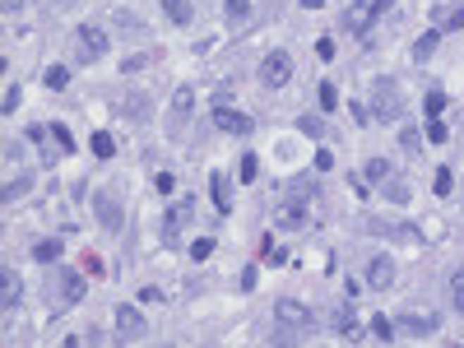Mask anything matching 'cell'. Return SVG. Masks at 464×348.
I'll use <instances>...</instances> for the list:
<instances>
[{
	"mask_svg": "<svg viewBox=\"0 0 464 348\" xmlns=\"http://www.w3.org/2000/svg\"><path fill=\"white\" fill-rule=\"evenodd\" d=\"M274 325H279L274 344H298V339L307 335L311 325H316V316H311L302 302H293V297H279V306H274Z\"/></svg>",
	"mask_w": 464,
	"mask_h": 348,
	"instance_id": "6da1fadb",
	"label": "cell"
},
{
	"mask_svg": "<svg viewBox=\"0 0 464 348\" xmlns=\"http://www.w3.org/2000/svg\"><path fill=\"white\" fill-rule=\"evenodd\" d=\"M404 116V93H399V84H390V79H376L372 89V121H399Z\"/></svg>",
	"mask_w": 464,
	"mask_h": 348,
	"instance_id": "7a4b0ae2",
	"label": "cell"
},
{
	"mask_svg": "<svg viewBox=\"0 0 464 348\" xmlns=\"http://www.w3.org/2000/svg\"><path fill=\"white\" fill-rule=\"evenodd\" d=\"M386 10H390V0H353L348 14H343V28H348L353 37H367V33H372V23L381 19Z\"/></svg>",
	"mask_w": 464,
	"mask_h": 348,
	"instance_id": "3957f363",
	"label": "cell"
},
{
	"mask_svg": "<svg viewBox=\"0 0 464 348\" xmlns=\"http://www.w3.org/2000/svg\"><path fill=\"white\" fill-rule=\"evenodd\" d=\"M75 56L84 61V66H89V61H102V56H107V33L93 28V23L75 28Z\"/></svg>",
	"mask_w": 464,
	"mask_h": 348,
	"instance_id": "277c9868",
	"label": "cell"
},
{
	"mask_svg": "<svg viewBox=\"0 0 464 348\" xmlns=\"http://www.w3.org/2000/svg\"><path fill=\"white\" fill-rule=\"evenodd\" d=\"M288 79H293V56H288V51H269V56L260 61V84H265V89H283Z\"/></svg>",
	"mask_w": 464,
	"mask_h": 348,
	"instance_id": "5b68a950",
	"label": "cell"
},
{
	"mask_svg": "<svg viewBox=\"0 0 464 348\" xmlns=\"http://www.w3.org/2000/svg\"><path fill=\"white\" fill-rule=\"evenodd\" d=\"M395 330H399L404 339H427V335H436V330H441V316H436V311H427V316H422V311L399 316V321H395Z\"/></svg>",
	"mask_w": 464,
	"mask_h": 348,
	"instance_id": "8992f818",
	"label": "cell"
},
{
	"mask_svg": "<svg viewBox=\"0 0 464 348\" xmlns=\"http://www.w3.org/2000/svg\"><path fill=\"white\" fill-rule=\"evenodd\" d=\"M214 125H219L223 135H237V139H246L255 130V121L246 112H237V107H214Z\"/></svg>",
	"mask_w": 464,
	"mask_h": 348,
	"instance_id": "52a82bcc",
	"label": "cell"
},
{
	"mask_svg": "<svg viewBox=\"0 0 464 348\" xmlns=\"http://www.w3.org/2000/svg\"><path fill=\"white\" fill-rule=\"evenodd\" d=\"M93 213H98V223L107 228V232H116V228L126 223V213H121V200L111 191H93Z\"/></svg>",
	"mask_w": 464,
	"mask_h": 348,
	"instance_id": "ba28073f",
	"label": "cell"
},
{
	"mask_svg": "<svg viewBox=\"0 0 464 348\" xmlns=\"http://www.w3.org/2000/svg\"><path fill=\"white\" fill-rule=\"evenodd\" d=\"M56 292H61V302H66V306H79V302H84V274L56 265Z\"/></svg>",
	"mask_w": 464,
	"mask_h": 348,
	"instance_id": "9c48e42d",
	"label": "cell"
},
{
	"mask_svg": "<svg viewBox=\"0 0 464 348\" xmlns=\"http://www.w3.org/2000/svg\"><path fill=\"white\" fill-rule=\"evenodd\" d=\"M190 213H195V200H181V204H172V209L163 213V237H167V247L181 237V228L190 223Z\"/></svg>",
	"mask_w": 464,
	"mask_h": 348,
	"instance_id": "30bf717a",
	"label": "cell"
},
{
	"mask_svg": "<svg viewBox=\"0 0 464 348\" xmlns=\"http://www.w3.org/2000/svg\"><path fill=\"white\" fill-rule=\"evenodd\" d=\"M190 116H195V89H190V84H181V89L172 93V130H186Z\"/></svg>",
	"mask_w": 464,
	"mask_h": 348,
	"instance_id": "8fae6325",
	"label": "cell"
},
{
	"mask_svg": "<svg viewBox=\"0 0 464 348\" xmlns=\"http://www.w3.org/2000/svg\"><path fill=\"white\" fill-rule=\"evenodd\" d=\"M116 330H121V339H144V335H149L144 316L135 311L130 302H121V306H116Z\"/></svg>",
	"mask_w": 464,
	"mask_h": 348,
	"instance_id": "7c38bea8",
	"label": "cell"
},
{
	"mask_svg": "<svg viewBox=\"0 0 464 348\" xmlns=\"http://www.w3.org/2000/svg\"><path fill=\"white\" fill-rule=\"evenodd\" d=\"M367 283H372L376 292H386L390 283H395V260H390V256H372V265H367Z\"/></svg>",
	"mask_w": 464,
	"mask_h": 348,
	"instance_id": "4fadbf2b",
	"label": "cell"
},
{
	"mask_svg": "<svg viewBox=\"0 0 464 348\" xmlns=\"http://www.w3.org/2000/svg\"><path fill=\"white\" fill-rule=\"evenodd\" d=\"M274 223L288 228V232H298V228H307V204L298 200H279V213H274Z\"/></svg>",
	"mask_w": 464,
	"mask_h": 348,
	"instance_id": "5bb4252c",
	"label": "cell"
},
{
	"mask_svg": "<svg viewBox=\"0 0 464 348\" xmlns=\"http://www.w3.org/2000/svg\"><path fill=\"white\" fill-rule=\"evenodd\" d=\"M0 283H5V292H0V311L10 316L14 306H19V297H23V283H19V274H14L10 265H5V270H0Z\"/></svg>",
	"mask_w": 464,
	"mask_h": 348,
	"instance_id": "9a60e30c",
	"label": "cell"
},
{
	"mask_svg": "<svg viewBox=\"0 0 464 348\" xmlns=\"http://www.w3.org/2000/svg\"><path fill=\"white\" fill-rule=\"evenodd\" d=\"M334 335L343 339V344H353V339H362V330H358V316H353V306L343 302L339 311H334Z\"/></svg>",
	"mask_w": 464,
	"mask_h": 348,
	"instance_id": "2e32d148",
	"label": "cell"
},
{
	"mask_svg": "<svg viewBox=\"0 0 464 348\" xmlns=\"http://www.w3.org/2000/svg\"><path fill=\"white\" fill-rule=\"evenodd\" d=\"M209 195L219 204V213H232V181L223 172H209Z\"/></svg>",
	"mask_w": 464,
	"mask_h": 348,
	"instance_id": "e0dca14e",
	"label": "cell"
},
{
	"mask_svg": "<svg viewBox=\"0 0 464 348\" xmlns=\"http://www.w3.org/2000/svg\"><path fill=\"white\" fill-rule=\"evenodd\" d=\"M432 19H436V28L464 33V10H455V5H436V10H432Z\"/></svg>",
	"mask_w": 464,
	"mask_h": 348,
	"instance_id": "ac0fdd59",
	"label": "cell"
},
{
	"mask_svg": "<svg viewBox=\"0 0 464 348\" xmlns=\"http://www.w3.org/2000/svg\"><path fill=\"white\" fill-rule=\"evenodd\" d=\"M436 46H441V28H427V33L418 37V42H413V61H432V51H436Z\"/></svg>",
	"mask_w": 464,
	"mask_h": 348,
	"instance_id": "d6986e66",
	"label": "cell"
},
{
	"mask_svg": "<svg viewBox=\"0 0 464 348\" xmlns=\"http://www.w3.org/2000/svg\"><path fill=\"white\" fill-rule=\"evenodd\" d=\"M367 228H372V232H381V237H399V242H422V237H418V228H399V223H376V218H367Z\"/></svg>",
	"mask_w": 464,
	"mask_h": 348,
	"instance_id": "ffe728a7",
	"label": "cell"
},
{
	"mask_svg": "<svg viewBox=\"0 0 464 348\" xmlns=\"http://www.w3.org/2000/svg\"><path fill=\"white\" fill-rule=\"evenodd\" d=\"M311 195H316V181H311V177H298V181H288V191H283V200H298V204H311Z\"/></svg>",
	"mask_w": 464,
	"mask_h": 348,
	"instance_id": "44dd1931",
	"label": "cell"
},
{
	"mask_svg": "<svg viewBox=\"0 0 464 348\" xmlns=\"http://www.w3.org/2000/svg\"><path fill=\"white\" fill-rule=\"evenodd\" d=\"M163 14L172 23H181V28H186L190 19H195V10H190V0H163Z\"/></svg>",
	"mask_w": 464,
	"mask_h": 348,
	"instance_id": "7402d4cb",
	"label": "cell"
},
{
	"mask_svg": "<svg viewBox=\"0 0 464 348\" xmlns=\"http://www.w3.org/2000/svg\"><path fill=\"white\" fill-rule=\"evenodd\" d=\"M381 186H386V195H390L395 204H409V200H413V191H409V181H404V177H386Z\"/></svg>",
	"mask_w": 464,
	"mask_h": 348,
	"instance_id": "603a6c76",
	"label": "cell"
},
{
	"mask_svg": "<svg viewBox=\"0 0 464 348\" xmlns=\"http://www.w3.org/2000/svg\"><path fill=\"white\" fill-rule=\"evenodd\" d=\"M33 260H42V265H56V260H61V242H56V237H42V242L33 247Z\"/></svg>",
	"mask_w": 464,
	"mask_h": 348,
	"instance_id": "cb8c5ba5",
	"label": "cell"
},
{
	"mask_svg": "<svg viewBox=\"0 0 464 348\" xmlns=\"http://www.w3.org/2000/svg\"><path fill=\"white\" fill-rule=\"evenodd\" d=\"M51 149H56V154H75V135H70L61 121L51 125Z\"/></svg>",
	"mask_w": 464,
	"mask_h": 348,
	"instance_id": "d4e9b609",
	"label": "cell"
},
{
	"mask_svg": "<svg viewBox=\"0 0 464 348\" xmlns=\"http://www.w3.org/2000/svg\"><path fill=\"white\" fill-rule=\"evenodd\" d=\"M89 149H93V158H111V154H116V139H111L107 130H98V135L89 139Z\"/></svg>",
	"mask_w": 464,
	"mask_h": 348,
	"instance_id": "484cf974",
	"label": "cell"
},
{
	"mask_svg": "<svg viewBox=\"0 0 464 348\" xmlns=\"http://www.w3.org/2000/svg\"><path fill=\"white\" fill-rule=\"evenodd\" d=\"M399 149H404V154H418V149H422V130H418V125H404V130H399Z\"/></svg>",
	"mask_w": 464,
	"mask_h": 348,
	"instance_id": "4316f807",
	"label": "cell"
},
{
	"mask_svg": "<svg viewBox=\"0 0 464 348\" xmlns=\"http://www.w3.org/2000/svg\"><path fill=\"white\" fill-rule=\"evenodd\" d=\"M422 112H427V121H436V116L446 112V93H441V89H432L427 98H422Z\"/></svg>",
	"mask_w": 464,
	"mask_h": 348,
	"instance_id": "83f0119b",
	"label": "cell"
},
{
	"mask_svg": "<svg viewBox=\"0 0 464 348\" xmlns=\"http://www.w3.org/2000/svg\"><path fill=\"white\" fill-rule=\"evenodd\" d=\"M42 84H47V89H56V93H61V89H66V84H70V70H66V66H47Z\"/></svg>",
	"mask_w": 464,
	"mask_h": 348,
	"instance_id": "f1b7e54d",
	"label": "cell"
},
{
	"mask_svg": "<svg viewBox=\"0 0 464 348\" xmlns=\"http://www.w3.org/2000/svg\"><path fill=\"white\" fill-rule=\"evenodd\" d=\"M298 130L311 135V139H325V121H321V116H298Z\"/></svg>",
	"mask_w": 464,
	"mask_h": 348,
	"instance_id": "f546056e",
	"label": "cell"
},
{
	"mask_svg": "<svg viewBox=\"0 0 464 348\" xmlns=\"http://www.w3.org/2000/svg\"><path fill=\"white\" fill-rule=\"evenodd\" d=\"M432 191H436V195H451V191H455V172H451V168H436V177H432Z\"/></svg>",
	"mask_w": 464,
	"mask_h": 348,
	"instance_id": "4dcf8cb0",
	"label": "cell"
},
{
	"mask_svg": "<svg viewBox=\"0 0 464 348\" xmlns=\"http://www.w3.org/2000/svg\"><path fill=\"white\" fill-rule=\"evenodd\" d=\"M372 330H376V339H399V330H395V321H390V316H372Z\"/></svg>",
	"mask_w": 464,
	"mask_h": 348,
	"instance_id": "1f68e13d",
	"label": "cell"
},
{
	"mask_svg": "<svg viewBox=\"0 0 464 348\" xmlns=\"http://www.w3.org/2000/svg\"><path fill=\"white\" fill-rule=\"evenodd\" d=\"M246 19H251V5H246V0H228V23H232V28L246 23Z\"/></svg>",
	"mask_w": 464,
	"mask_h": 348,
	"instance_id": "d6a6232c",
	"label": "cell"
},
{
	"mask_svg": "<svg viewBox=\"0 0 464 348\" xmlns=\"http://www.w3.org/2000/svg\"><path fill=\"white\" fill-rule=\"evenodd\" d=\"M451 302H455V311L464 316V270L451 274Z\"/></svg>",
	"mask_w": 464,
	"mask_h": 348,
	"instance_id": "836d02e7",
	"label": "cell"
},
{
	"mask_svg": "<svg viewBox=\"0 0 464 348\" xmlns=\"http://www.w3.org/2000/svg\"><path fill=\"white\" fill-rule=\"evenodd\" d=\"M79 270L89 274V279H102V274H107V265H102V256H93V251H89V256L79 260Z\"/></svg>",
	"mask_w": 464,
	"mask_h": 348,
	"instance_id": "e575fe53",
	"label": "cell"
},
{
	"mask_svg": "<svg viewBox=\"0 0 464 348\" xmlns=\"http://www.w3.org/2000/svg\"><path fill=\"white\" fill-rule=\"evenodd\" d=\"M386 177H390V163H386V158H372V163H367V181H376V186H381Z\"/></svg>",
	"mask_w": 464,
	"mask_h": 348,
	"instance_id": "d590c367",
	"label": "cell"
},
{
	"mask_svg": "<svg viewBox=\"0 0 464 348\" xmlns=\"http://www.w3.org/2000/svg\"><path fill=\"white\" fill-rule=\"evenodd\" d=\"M316 98H321V107H325V112H334V107H339V89H334L330 79L321 84V93H316Z\"/></svg>",
	"mask_w": 464,
	"mask_h": 348,
	"instance_id": "8d00e7d4",
	"label": "cell"
},
{
	"mask_svg": "<svg viewBox=\"0 0 464 348\" xmlns=\"http://www.w3.org/2000/svg\"><path fill=\"white\" fill-rule=\"evenodd\" d=\"M427 139H432V144H446V139H451V130H446L441 116H436V121H427Z\"/></svg>",
	"mask_w": 464,
	"mask_h": 348,
	"instance_id": "74e56055",
	"label": "cell"
},
{
	"mask_svg": "<svg viewBox=\"0 0 464 348\" xmlns=\"http://www.w3.org/2000/svg\"><path fill=\"white\" fill-rule=\"evenodd\" d=\"M154 191L158 195H172V191H177V177H172V172H158V177H154Z\"/></svg>",
	"mask_w": 464,
	"mask_h": 348,
	"instance_id": "f35d334b",
	"label": "cell"
},
{
	"mask_svg": "<svg viewBox=\"0 0 464 348\" xmlns=\"http://www.w3.org/2000/svg\"><path fill=\"white\" fill-rule=\"evenodd\" d=\"M144 107H149L144 98H130V102H126V112H121V116H130V121H144V116H149Z\"/></svg>",
	"mask_w": 464,
	"mask_h": 348,
	"instance_id": "ab89813d",
	"label": "cell"
},
{
	"mask_svg": "<svg viewBox=\"0 0 464 348\" xmlns=\"http://www.w3.org/2000/svg\"><path fill=\"white\" fill-rule=\"evenodd\" d=\"M190 256H195V260H209L214 256V237H200L195 247H190Z\"/></svg>",
	"mask_w": 464,
	"mask_h": 348,
	"instance_id": "60d3db41",
	"label": "cell"
},
{
	"mask_svg": "<svg viewBox=\"0 0 464 348\" xmlns=\"http://www.w3.org/2000/svg\"><path fill=\"white\" fill-rule=\"evenodd\" d=\"M23 191H28V177H19V181H5V200H19Z\"/></svg>",
	"mask_w": 464,
	"mask_h": 348,
	"instance_id": "b9f144b4",
	"label": "cell"
},
{
	"mask_svg": "<svg viewBox=\"0 0 464 348\" xmlns=\"http://www.w3.org/2000/svg\"><path fill=\"white\" fill-rule=\"evenodd\" d=\"M255 172H260V163L246 154V158H242V181H255Z\"/></svg>",
	"mask_w": 464,
	"mask_h": 348,
	"instance_id": "7bdbcfd3",
	"label": "cell"
},
{
	"mask_svg": "<svg viewBox=\"0 0 464 348\" xmlns=\"http://www.w3.org/2000/svg\"><path fill=\"white\" fill-rule=\"evenodd\" d=\"M14 107H19V89L10 84V89H5V102H0V112H14Z\"/></svg>",
	"mask_w": 464,
	"mask_h": 348,
	"instance_id": "ee69618b",
	"label": "cell"
},
{
	"mask_svg": "<svg viewBox=\"0 0 464 348\" xmlns=\"http://www.w3.org/2000/svg\"><path fill=\"white\" fill-rule=\"evenodd\" d=\"M348 112H353V121H358V125H367V121H372V107H362V102H353Z\"/></svg>",
	"mask_w": 464,
	"mask_h": 348,
	"instance_id": "f6af8a7d",
	"label": "cell"
},
{
	"mask_svg": "<svg viewBox=\"0 0 464 348\" xmlns=\"http://www.w3.org/2000/svg\"><path fill=\"white\" fill-rule=\"evenodd\" d=\"M334 168V154L330 149H321V154H316V172H330Z\"/></svg>",
	"mask_w": 464,
	"mask_h": 348,
	"instance_id": "bcb514c9",
	"label": "cell"
},
{
	"mask_svg": "<svg viewBox=\"0 0 464 348\" xmlns=\"http://www.w3.org/2000/svg\"><path fill=\"white\" fill-rule=\"evenodd\" d=\"M316 56H321V61H334V42H330V37H321V42H316Z\"/></svg>",
	"mask_w": 464,
	"mask_h": 348,
	"instance_id": "7dc6e473",
	"label": "cell"
},
{
	"mask_svg": "<svg viewBox=\"0 0 464 348\" xmlns=\"http://www.w3.org/2000/svg\"><path fill=\"white\" fill-rule=\"evenodd\" d=\"M140 302H167V297H163V288H144V292H140Z\"/></svg>",
	"mask_w": 464,
	"mask_h": 348,
	"instance_id": "c3c4849f",
	"label": "cell"
},
{
	"mask_svg": "<svg viewBox=\"0 0 464 348\" xmlns=\"http://www.w3.org/2000/svg\"><path fill=\"white\" fill-rule=\"evenodd\" d=\"M23 10V0H5V14H19Z\"/></svg>",
	"mask_w": 464,
	"mask_h": 348,
	"instance_id": "681fc988",
	"label": "cell"
},
{
	"mask_svg": "<svg viewBox=\"0 0 464 348\" xmlns=\"http://www.w3.org/2000/svg\"><path fill=\"white\" fill-rule=\"evenodd\" d=\"M298 5H302V10H321L325 0H298Z\"/></svg>",
	"mask_w": 464,
	"mask_h": 348,
	"instance_id": "f907efd6",
	"label": "cell"
}]
</instances>
